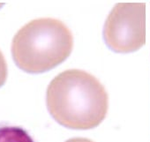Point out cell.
<instances>
[{"label": "cell", "mask_w": 150, "mask_h": 142, "mask_svg": "<svg viewBox=\"0 0 150 142\" xmlns=\"http://www.w3.org/2000/svg\"><path fill=\"white\" fill-rule=\"evenodd\" d=\"M46 104L59 124L73 130H89L104 120L109 96L95 76L82 70L71 69L51 81L47 88Z\"/></svg>", "instance_id": "cell-1"}, {"label": "cell", "mask_w": 150, "mask_h": 142, "mask_svg": "<svg viewBox=\"0 0 150 142\" xmlns=\"http://www.w3.org/2000/svg\"><path fill=\"white\" fill-rule=\"evenodd\" d=\"M72 48V34L63 21L39 18L16 33L12 42V55L20 69L35 74L46 73L63 63Z\"/></svg>", "instance_id": "cell-2"}, {"label": "cell", "mask_w": 150, "mask_h": 142, "mask_svg": "<svg viewBox=\"0 0 150 142\" xmlns=\"http://www.w3.org/2000/svg\"><path fill=\"white\" fill-rule=\"evenodd\" d=\"M146 4L118 3L110 13L103 28L107 46L117 53L139 49L146 42Z\"/></svg>", "instance_id": "cell-3"}, {"label": "cell", "mask_w": 150, "mask_h": 142, "mask_svg": "<svg viewBox=\"0 0 150 142\" xmlns=\"http://www.w3.org/2000/svg\"><path fill=\"white\" fill-rule=\"evenodd\" d=\"M0 142H35V140L22 126L14 125L7 122H1Z\"/></svg>", "instance_id": "cell-4"}, {"label": "cell", "mask_w": 150, "mask_h": 142, "mask_svg": "<svg viewBox=\"0 0 150 142\" xmlns=\"http://www.w3.org/2000/svg\"><path fill=\"white\" fill-rule=\"evenodd\" d=\"M7 73V64L3 53L0 50V88L6 83Z\"/></svg>", "instance_id": "cell-5"}, {"label": "cell", "mask_w": 150, "mask_h": 142, "mask_svg": "<svg viewBox=\"0 0 150 142\" xmlns=\"http://www.w3.org/2000/svg\"><path fill=\"white\" fill-rule=\"evenodd\" d=\"M65 142H94V141L87 138H72L67 139Z\"/></svg>", "instance_id": "cell-6"}]
</instances>
